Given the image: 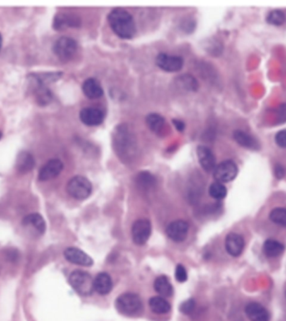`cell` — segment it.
I'll list each match as a JSON object with an SVG mask.
<instances>
[{
	"instance_id": "cell-1",
	"label": "cell",
	"mask_w": 286,
	"mask_h": 321,
	"mask_svg": "<svg viewBox=\"0 0 286 321\" xmlns=\"http://www.w3.org/2000/svg\"><path fill=\"white\" fill-rule=\"evenodd\" d=\"M113 146L116 153L124 162H131L137 153V142L133 132L126 124H121L114 131Z\"/></svg>"
},
{
	"instance_id": "cell-2",
	"label": "cell",
	"mask_w": 286,
	"mask_h": 321,
	"mask_svg": "<svg viewBox=\"0 0 286 321\" xmlns=\"http://www.w3.org/2000/svg\"><path fill=\"white\" fill-rule=\"evenodd\" d=\"M111 30L121 39H131L136 34V25L130 13L123 9L111 10L108 15Z\"/></svg>"
},
{
	"instance_id": "cell-3",
	"label": "cell",
	"mask_w": 286,
	"mask_h": 321,
	"mask_svg": "<svg viewBox=\"0 0 286 321\" xmlns=\"http://www.w3.org/2000/svg\"><path fill=\"white\" fill-rule=\"evenodd\" d=\"M116 309L126 316H134L142 310V302L139 295L134 293H125L116 300Z\"/></svg>"
},
{
	"instance_id": "cell-4",
	"label": "cell",
	"mask_w": 286,
	"mask_h": 321,
	"mask_svg": "<svg viewBox=\"0 0 286 321\" xmlns=\"http://www.w3.org/2000/svg\"><path fill=\"white\" fill-rule=\"evenodd\" d=\"M69 283L72 288L81 295L89 296L94 291V279L87 272L75 270L69 277Z\"/></svg>"
},
{
	"instance_id": "cell-5",
	"label": "cell",
	"mask_w": 286,
	"mask_h": 321,
	"mask_svg": "<svg viewBox=\"0 0 286 321\" xmlns=\"http://www.w3.org/2000/svg\"><path fill=\"white\" fill-rule=\"evenodd\" d=\"M66 189L72 198L78 200H84L91 195L92 185L87 178L82 176H77L69 181Z\"/></svg>"
},
{
	"instance_id": "cell-6",
	"label": "cell",
	"mask_w": 286,
	"mask_h": 321,
	"mask_svg": "<svg viewBox=\"0 0 286 321\" xmlns=\"http://www.w3.org/2000/svg\"><path fill=\"white\" fill-rule=\"evenodd\" d=\"M78 45L76 40L72 38L61 37L59 40H57L54 43V54L59 59L63 61H67L72 59L77 54Z\"/></svg>"
},
{
	"instance_id": "cell-7",
	"label": "cell",
	"mask_w": 286,
	"mask_h": 321,
	"mask_svg": "<svg viewBox=\"0 0 286 321\" xmlns=\"http://www.w3.org/2000/svg\"><path fill=\"white\" fill-rule=\"evenodd\" d=\"M238 175V167L233 160H227L216 166L213 170L215 180L221 183H230Z\"/></svg>"
},
{
	"instance_id": "cell-8",
	"label": "cell",
	"mask_w": 286,
	"mask_h": 321,
	"mask_svg": "<svg viewBox=\"0 0 286 321\" xmlns=\"http://www.w3.org/2000/svg\"><path fill=\"white\" fill-rule=\"evenodd\" d=\"M152 233V224L148 219L141 218L134 222L131 228L133 242L137 245H145Z\"/></svg>"
},
{
	"instance_id": "cell-9",
	"label": "cell",
	"mask_w": 286,
	"mask_h": 321,
	"mask_svg": "<svg viewBox=\"0 0 286 321\" xmlns=\"http://www.w3.org/2000/svg\"><path fill=\"white\" fill-rule=\"evenodd\" d=\"M156 63L161 69L167 72H178L182 69L183 59L177 55L159 54L156 59Z\"/></svg>"
},
{
	"instance_id": "cell-10",
	"label": "cell",
	"mask_w": 286,
	"mask_h": 321,
	"mask_svg": "<svg viewBox=\"0 0 286 321\" xmlns=\"http://www.w3.org/2000/svg\"><path fill=\"white\" fill-rule=\"evenodd\" d=\"M188 222L184 220H176L168 225L166 232L168 237L176 243L183 242L188 237Z\"/></svg>"
},
{
	"instance_id": "cell-11",
	"label": "cell",
	"mask_w": 286,
	"mask_h": 321,
	"mask_svg": "<svg viewBox=\"0 0 286 321\" xmlns=\"http://www.w3.org/2000/svg\"><path fill=\"white\" fill-rule=\"evenodd\" d=\"M63 168L64 164L59 159L48 160L39 172V180L42 182L52 180L60 174Z\"/></svg>"
},
{
	"instance_id": "cell-12",
	"label": "cell",
	"mask_w": 286,
	"mask_h": 321,
	"mask_svg": "<svg viewBox=\"0 0 286 321\" xmlns=\"http://www.w3.org/2000/svg\"><path fill=\"white\" fill-rule=\"evenodd\" d=\"M64 256L67 261L74 265L90 267L93 265V260L84 251L77 248H68L64 251Z\"/></svg>"
},
{
	"instance_id": "cell-13",
	"label": "cell",
	"mask_w": 286,
	"mask_h": 321,
	"mask_svg": "<svg viewBox=\"0 0 286 321\" xmlns=\"http://www.w3.org/2000/svg\"><path fill=\"white\" fill-rule=\"evenodd\" d=\"M81 25V19L77 15L67 13H59L55 15L53 22V27L54 30H66L68 28L79 27Z\"/></svg>"
},
{
	"instance_id": "cell-14",
	"label": "cell",
	"mask_w": 286,
	"mask_h": 321,
	"mask_svg": "<svg viewBox=\"0 0 286 321\" xmlns=\"http://www.w3.org/2000/svg\"><path fill=\"white\" fill-rule=\"evenodd\" d=\"M80 119L82 123L89 126H99L103 122V111L98 108L87 107L80 112Z\"/></svg>"
},
{
	"instance_id": "cell-15",
	"label": "cell",
	"mask_w": 286,
	"mask_h": 321,
	"mask_svg": "<svg viewBox=\"0 0 286 321\" xmlns=\"http://www.w3.org/2000/svg\"><path fill=\"white\" fill-rule=\"evenodd\" d=\"M197 156L200 165L207 173L213 172L216 168V159L212 151L205 146H199L197 148Z\"/></svg>"
},
{
	"instance_id": "cell-16",
	"label": "cell",
	"mask_w": 286,
	"mask_h": 321,
	"mask_svg": "<svg viewBox=\"0 0 286 321\" xmlns=\"http://www.w3.org/2000/svg\"><path fill=\"white\" fill-rule=\"evenodd\" d=\"M225 249L229 255L233 257H238L244 251V237L238 233L231 232L228 235L225 239Z\"/></svg>"
},
{
	"instance_id": "cell-17",
	"label": "cell",
	"mask_w": 286,
	"mask_h": 321,
	"mask_svg": "<svg viewBox=\"0 0 286 321\" xmlns=\"http://www.w3.org/2000/svg\"><path fill=\"white\" fill-rule=\"evenodd\" d=\"M245 314L250 321H269L270 315L262 304L252 302L245 307Z\"/></svg>"
},
{
	"instance_id": "cell-18",
	"label": "cell",
	"mask_w": 286,
	"mask_h": 321,
	"mask_svg": "<svg viewBox=\"0 0 286 321\" xmlns=\"http://www.w3.org/2000/svg\"><path fill=\"white\" fill-rule=\"evenodd\" d=\"M113 283L111 278L106 273H100L94 279V290L101 295H106L111 291Z\"/></svg>"
},
{
	"instance_id": "cell-19",
	"label": "cell",
	"mask_w": 286,
	"mask_h": 321,
	"mask_svg": "<svg viewBox=\"0 0 286 321\" xmlns=\"http://www.w3.org/2000/svg\"><path fill=\"white\" fill-rule=\"evenodd\" d=\"M82 91L84 92L86 97L92 100L98 99L104 94L103 89L101 85L93 78H90L85 81L82 85Z\"/></svg>"
},
{
	"instance_id": "cell-20",
	"label": "cell",
	"mask_w": 286,
	"mask_h": 321,
	"mask_svg": "<svg viewBox=\"0 0 286 321\" xmlns=\"http://www.w3.org/2000/svg\"><path fill=\"white\" fill-rule=\"evenodd\" d=\"M30 83L32 84L33 90L35 92V99L38 104L40 106H46L51 102L53 96L46 86L38 84L32 79H30Z\"/></svg>"
},
{
	"instance_id": "cell-21",
	"label": "cell",
	"mask_w": 286,
	"mask_h": 321,
	"mask_svg": "<svg viewBox=\"0 0 286 321\" xmlns=\"http://www.w3.org/2000/svg\"><path fill=\"white\" fill-rule=\"evenodd\" d=\"M35 162L34 156L27 151H22L19 154L16 160V168L18 172L22 174L30 173L35 168Z\"/></svg>"
},
{
	"instance_id": "cell-22",
	"label": "cell",
	"mask_w": 286,
	"mask_h": 321,
	"mask_svg": "<svg viewBox=\"0 0 286 321\" xmlns=\"http://www.w3.org/2000/svg\"><path fill=\"white\" fill-rule=\"evenodd\" d=\"M23 224L26 227H33L40 234H43L46 229L45 219L39 213H31V214L27 215L23 220Z\"/></svg>"
},
{
	"instance_id": "cell-23",
	"label": "cell",
	"mask_w": 286,
	"mask_h": 321,
	"mask_svg": "<svg viewBox=\"0 0 286 321\" xmlns=\"http://www.w3.org/2000/svg\"><path fill=\"white\" fill-rule=\"evenodd\" d=\"M154 289L162 297H170L173 294V285L165 275H161L155 279Z\"/></svg>"
},
{
	"instance_id": "cell-24",
	"label": "cell",
	"mask_w": 286,
	"mask_h": 321,
	"mask_svg": "<svg viewBox=\"0 0 286 321\" xmlns=\"http://www.w3.org/2000/svg\"><path fill=\"white\" fill-rule=\"evenodd\" d=\"M263 250L267 257L276 258L283 254L284 246L277 240L268 239L264 242Z\"/></svg>"
},
{
	"instance_id": "cell-25",
	"label": "cell",
	"mask_w": 286,
	"mask_h": 321,
	"mask_svg": "<svg viewBox=\"0 0 286 321\" xmlns=\"http://www.w3.org/2000/svg\"><path fill=\"white\" fill-rule=\"evenodd\" d=\"M149 307L155 314H167L171 310V304L163 297L154 296L149 299Z\"/></svg>"
},
{
	"instance_id": "cell-26",
	"label": "cell",
	"mask_w": 286,
	"mask_h": 321,
	"mask_svg": "<svg viewBox=\"0 0 286 321\" xmlns=\"http://www.w3.org/2000/svg\"><path fill=\"white\" fill-rule=\"evenodd\" d=\"M234 137H235V141H237L240 146L246 147V148L258 149L259 147L258 141L253 136L244 132V131H239V130L235 131V133H234Z\"/></svg>"
},
{
	"instance_id": "cell-27",
	"label": "cell",
	"mask_w": 286,
	"mask_h": 321,
	"mask_svg": "<svg viewBox=\"0 0 286 321\" xmlns=\"http://www.w3.org/2000/svg\"><path fill=\"white\" fill-rule=\"evenodd\" d=\"M146 122L148 125V128L151 131L155 132L156 134H160L163 132V129L165 127V119L159 114H149L147 116Z\"/></svg>"
},
{
	"instance_id": "cell-28",
	"label": "cell",
	"mask_w": 286,
	"mask_h": 321,
	"mask_svg": "<svg viewBox=\"0 0 286 321\" xmlns=\"http://www.w3.org/2000/svg\"><path fill=\"white\" fill-rule=\"evenodd\" d=\"M177 84L180 88L188 92H196L198 88L197 81L188 74L178 77L177 79Z\"/></svg>"
},
{
	"instance_id": "cell-29",
	"label": "cell",
	"mask_w": 286,
	"mask_h": 321,
	"mask_svg": "<svg viewBox=\"0 0 286 321\" xmlns=\"http://www.w3.org/2000/svg\"><path fill=\"white\" fill-rule=\"evenodd\" d=\"M208 193L212 198L222 200L227 196V188L223 183L215 182L210 185Z\"/></svg>"
},
{
	"instance_id": "cell-30",
	"label": "cell",
	"mask_w": 286,
	"mask_h": 321,
	"mask_svg": "<svg viewBox=\"0 0 286 321\" xmlns=\"http://www.w3.org/2000/svg\"><path fill=\"white\" fill-rule=\"evenodd\" d=\"M269 218L275 224L286 227V208H274L270 212Z\"/></svg>"
},
{
	"instance_id": "cell-31",
	"label": "cell",
	"mask_w": 286,
	"mask_h": 321,
	"mask_svg": "<svg viewBox=\"0 0 286 321\" xmlns=\"http://www.w3.org/2000/svg\"><path fill=\"white\" fill-rule=\"evenodd\" d=\"M136 182L138 185L144 189H149L155 185V178L151 173L142 172L137 176Z\"/></svg>"
},
{
	"instance_id": "cell-32",
	"label": "cell",
	"mask_w": 286,
	"mask_h": 321,
	"mask_svg": "<svg viewBox=\"0 0 286 321\" xmlns=\"http://www.w3.org/2000/svg\"><path fill=\"white\" fill-rule=\"evenodd\" d=\"M285 21V15L280 10H273L267 16V22L272 25H281Z\"/></svg>"
},
{
	"instance_id": "cell-33",
	"label": "cell",
	"mask_w": 286,
	"mask_h": 321,
	"mask_svg": "<svg viewBox=\"0 0 286 321\" xmlns=\"http://www.w3.org/2000/svg\"><path fill=\"white\" fill-rule=\"evenodd\" d=\"M175 278L178 282L183 283L188 279V273L184 266L182 265H177L175 269Z\"/></svg>"
},
{
	"instance_id": "cell-34",
	"label": "cell",
	"mask_w": 286,
	"mask_h": 321,
	"mask_svg": "<svg viewBox=\"0 0 286 321\" xmlns=\"http://www.w3.org/2000/svg\"><path fill=\"white\" fill-rule=\"evenodd\" d=\"M195 301L192 299H188L186 301L183 302V304H181L180 311L183 314H189L192 313L195 309Z\"/></svg>"
},
{
	"instance_id": "cell-35",
	"label": "cell",
	"mask_w": 286,
	"mask_h": 321,
	"mask_svg": "<svg viewBox=\"0 0 286 321\" xmlns=\"http://www.w3.org/2000/svg\"><path fill=\"white\" fill-rule=\"evenodd\" d=\"M275 142L280 147L286 148V130H282L276 134Z\"/></svg>"
},
{
	"instance_id": "cell-36",
	"label": "cell",
	"mask_w": 286,
	"mask_h": 321,
	"mask_svg": "<svg viewBox=\"0 0 286 321\" xmlns=\"http://www.w3.org/2000/svg\"><path fill=\"white\" fill-rule=\"evenodd\" d=\"M277 121L279 123H284L286 121V104H281L277 110Z\"/></svg>"
},
{
	"instance_id": "cell-37",
	"label": "cell",
	"mask_w": 286,
	"mask_h": 321,
	"mask_svg": "<svg viewBox=\"0 0 286 321\" xmlns=\"http://www.w3.org/2000/svg\"><path fill=\"white\" fill-rule=\"evenodd\" d=\"M274 173H275V176L278 178H282L284 177V171L281 166H277L275 169H274Z\"/></svg>"
},
{
	"instance_id": "cell-38",
	"label": "cell",
	"mask_w": 286,
	"mask_h": 321,
	"mask_svg": "<svg viewBox=\"0 0 286 321\" xmlns=\"http://www.w3.org/2000/svg\"><path fill=\"white\" fill-rule=\"evenodd\" d=\"M173 124L175 125L176 127L179 131H183L184 130V127H185V125L183 123L182 121H178V120H173Z\"/></svg>"
},
{
	"instance_id": "cell-39",
	"label": "cell",
	"mask_w": 286,
	"mask_h": 321,
	"mask_svg": "<svg viewBox=\"0 0 286 321\" xmlns=\"http://www.w3.org/2000/svg\"><path fill=\"white\" fill-rule=\"evenodd\" d=\"M3 45V39L2 36H1V34H0V50H1V48H2Z\"/></svg>"
},
{
	"instance_id": "cell-40",
	"label": "cell",
	"mask_w": 286,
	"mask_h": 321,
	"mask_svg": "<svg viewBox=\"0 0 286 321\" xmlns=\"http://www.w3.org/2000/svg\"><path fill=\"white\" fill-rule=\"evenodd\" d=\"M1 137H2V132L0 131V139H1Z\"/></svg>"
},
{
	"instance_id": "cell-41",
	"label": "cell",
	"mask_w": 286,
	"mask_h": 321,
	"mask_svg": "<svg viewBox=\"0 0 286 321\" xmlns=\"http://www.w3.org/2000/svg\"><path fill=\"white\" fill-rule=\"evenodd\" d=\"M285 295H286V293H285Z\"/></svg>"
}]
</instances>
